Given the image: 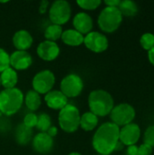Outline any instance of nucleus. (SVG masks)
<instances>
[{"label": "nucleus", "instance_id": "nucleus-29", "mask_svg": "<svg viewBox=\"0 0 154 155\" xmlns=\"http://www.w3.org/2000/svg\"><path fill=\"white\" fill-rule=\"evenodd\" d=\"M10 67V54L0 47V74Z\"/></svg>", "mask_w": 154, "mask_h": 155}, {"label": "nucleus", "instance_id": "nucleus-15", "mask_svg": "<svg viewBox=\"0 0 154 155\" xmlns=\"http://www.w3.org/2000/svg\"><path fill=\"white\" fill-rule=\"evenodd\" d=\"M74 29L78 31L83 35H86L93 31V20L86 12H79L73 18Z\"/></svg>", "mask_w": 154, "mask_h": 155}, {"label": "nucleus", "instance_id": "nucleus-8", "mask_svg": "<svg viewBox=\"0 0 154 155\" xmlns=\"http://www.w3.org/2000/svg\"><path fill=\"white\" fill-rule=\"evenodd\" d=\"M84 87V81L77 74H69L65 75L60 83V91L67 98H75L79 96Z\"/></svg>", "mask_w": 154, "mask_h": 155}, {"label": "nucleus", "instance_id": "nucleus-1", "mask_svg": "<svg viewBox=\"0 0 154 155\" xmlns=\"http://www.w3.org/2000/svg\"><path fill=\"white\" fill-rule=\"evenodd\" d=\"M119 132L120 128L112 122L102 124L93 136V150L100 155L112 154L119 143Z\"/></svg>", "mask_w": 154, "mask_h": 155}, {"label": "nucleus", "instance_id": "nucleus-23", "mask_svg": "<svg viewBox=\"0 0 154 155\" xmlns=\"http://www.w3.org/2000/svg\"><path fill=\"white\" fill-rule=\"evenodd\" d=\"M118 9L120 10L123 16L133 17L135 16L139 11L138 5L132 0H123L121 1Z\"/></svg>", "mask_w": 154, "mask_h": 155}, {"label": "nucleus", "instance_id": "nucleus-17", "mask_svg": "<svg viewBox=\"0 0 154 155\" xmlns=\"http://www.w3.org/2000/svg\"><path fill=\"white\" fill-rule=\"evenodd\" d=\"M44 102L50 109L60 111L68 104V98L60 90H52L44 95Z\"/></svg>", "mask_w": 154, "mask_h": 155}, {"label": "nucleus", "instance_id": "nucleus-35", "mask_svg": "<svg viewBox=\"0 0 154 155\" xmlns=\"http://www.w3.org/2000/svg\"><path fill=\"white\" fill-rule=\"evenodd\" d=\"M46 134H47L50 137H52V138L54 139V137H55V136L57 135V134H58V129H57L56 126L52 125V126L48 129V131L46 132Z\"/></svg>", "mask_w": 154, "mask_h": 155}, {"label": "nucleus", "instance_id": "nucleus-3", "mask_svg": "<svg viewBox=\"0 0 154 155\" xmlns=\"http://www.w3.org/2000/svg\"><path fill=\"white\" fill-rule=\"evenodd\" d=\"M24 94L17 88L3 89L0 92V113L5 116L15 114L23 106Z\"/></svg>", "mask_w": 154, "mask_h": 155}, {"label": "nucleus", "instance_id": "nucleus-21", "mask_svg": "<svg viewBox=\"0 0 154 155\" xmlns=\"http://www.w3.org/2000/svg\"><path fill=\"white\" fill-rule=\"evenodd\" d=\"M99 124V117H97L92 112H85L81 115L80 127L85 132L93 131Z\"/></svg>", "mask_w": 154, "mask_h": 155}, {"label": "nucleus", "instance_id": "nucleus-2", "mask_svg": "<svg viewBox=\"0 0 154 155\" xmlns=\"http://www.w3.org/2000/svg\"><path fill=\"white\" fill-rule=\"evenodd\" d=\"M88 106L90 112L97 117H105L113 109L114 100L109 92L103 89H96L89 94Z\"/></svg>", "mask_w": 154, "mask_h": 155}, {"label": "nucleus", "instance_id": "nucleus-28", "mask_svg": "<svg viewBox=\"0 0 154 155\" xmlns=\"http://www.w3.org/2000/svg\"><path fill=\"white\" fill-rule=\"evenodd\" d=\"M143 143L154 148V124L149 125L143 134Z\"/></svg>", "mask_w": 154, "mask_h": 155}, {"label": "nucleus", "instance_id": "nucleus-12", "mask_svg": "<svg viewBox=\"0 0 154 155\" xmlns=\"http://www.w3.org/2000/svg\"><path fill=\"white\" fill-rule=\"evenodd\" d=\"M36 54L40 59L46 62H52L59 56L60 47L55 42L44 40L38 45Z\"/></svg>", "mask_w": 154, "mask_h": 155}, {"label": "nucleus", "instance_id": "nucleus-31", "mask_svg": "<svg viewBox=\"0 0 154 155\" xmlns=\"http://www.w3.org/2000/svg\"><path fill=\"white\" fill-rule=\"evenodd\" d=\"M152 151L153 148L145 143H142L140 146H138V155H152Z\"/></svg>", "mask_w": 154, "mask_h": 155}, {"label": "nucleus", "instance_id": "nucleus-11", "mask_svg": "<svg viewBox=\"0 0 154 155\" xmlns=\"http://www.w3.org/2000/svg\"><path fill=\"white\" fill-rule=\"evenodd\" d=\"M142 136V130L139 124L134 122L120 128L119 141L124 146L136 145Z\"/></svg>", "mask_w": 154, "mask_h": 155}, {"label": "nucleus", "instance_id": "nucleus-27", "mask_svg": "<svg viewBox=\"0 0 154 155\" xmlns=\"http://www.w3.org/2000/svg\"><path fill=\"white\" fill-rule=\"evenodd\" d=\"M101 0H78L76 2L77 5L85 10V11H93L97 9L102 5Z\"/></svg>", "mask_w": 154, "mask_h": 155}, {"label": "nucleus", "instance_id": "nucleus-4", "mask_svg": "<svg viewBox=\"0 0 154 155\" xmlns=\"http://www.w3.org/2000/svg\"><path fill=\"white\" fill-rule=\"evenodd\" d=\"M123 15L118 7L105 6L99 14L97 24L99 28L107 34H112L118 30L123 22Z\"/></svg>", "mask_w": 154, "mask_h": 155}, {"label": "nucleus", "instance_id": "nucleus-9", "mask_svg": "<svg viewBox=\"0 0 154 155\" xmlns=\"http://www.w3.org/2000/svg\"><path fill=\"white\" fill-rule=\"evenodd\" d=\"M55 84V75L54 74L48 69L42 70L35 74L32 80L33 90L41 94H46L53 90V87Z\"/></svg>", "mask_w": 154, "mask_h": 155}, {"label": "nucleus", "instance_id": "nucleus-25", "mask_svg": "<svg viewBox=\"0 0 154 155\" xmlns=\"http://www.w3.org/2000/svg\"><path fill=\"white\" fill-rule=\"evenodd\" d=\"M52 126V119L46 113H41L37 115V124L35 128L39 133H46Z\"/></svg>", "mask_w": 154, "mask_h": 155}, {"label": "nucleus", "instance_id": "nucleus-6", "mask_svg": "<svg viewBox=\"0 0 154 155\" xmlns=\"http://www.w3.org/2000/svg\"><path fill=\"white\" fill-rule=\"evenodd\" d=\"M72 15V6L68 1L56 0L50 5L48 16L52 24L63 25L66 24Z\"/></svg>", "mask_w": 154, "mask_h": 155}, {"label": "nucleus", "instance_id": "nucleus-16", "mask_svg": "<svg viewBox=\"0 0 154 155\" xmlns=\"http://www.w3.org/2000/svg\"><path fill=\"white\" fill-rule=\"evenodd\" d=\"M12 43L16 50L27 51L33 45L34 38L30 32L25 29H20L14 34Z\"/></svg>", "mask_w": 154, "mask_h": 155}, {"label": "nucleus", "instance_id": "nucleus-19", "mask_svg": "<svg viewBox=\"0 0 154 155\" xmlns=\"http://www.w3.org/2000/svg\"><path fill=\"white\" fill-rule=\"evenodd\" d=\"M0 82L4 89L15 88L18 83V74L12 67H8L0 74Z\"/></svg>", "mask_w": 154, "mask_h": 155}, {"label": "nucleus", "instance_id": "nucleus-36", "mask_svg": "<svg viewBox=\"0 0 154 155\" xmlns=\"http://www.w3.org/2000/svg\"><path fill=\"white\" fill-rule=\"evenodd\" d=\"M148 60L151 63V64L154 66V47L150 51H148Z\"/></svg>", "mask_w": 154, "mask_h": 155}, {"label": "nucleus", "instance_id": "nucleus-34", "mask_svg": "<svg viewBox=\"0 0 154 155\" xmlns=\"http://www.w3.org/2000/svg\"><path fill=\"white\" fill-rule=\"evenodd\" d=\"M105 4L106 6H110V7H118L121 0H105L103 2Z\"/></svg>", "mask_w": 154, "mask_h": 155}, {"label": "nucleus", "instance_id": "nucleus-24", "mask_svg": "<svg viewBox=\"0 0 154 155\" xmlns=\"http://www.w3.org/2000/svg\"><path fill=\"white\" fill-rule=\"evenodd\" d=\"M63 27L58 25L51 24L44 29V37L45 40L55 42L59 39H61L62 34H63Z\"/></svg>", "mask_w": 154, "mask_h": 155}, {"label": "nucleus", "instance_id": "nucleus-37", "mask_svg": "<svg viewBox=\"0 0 154 155\" xmlns=\"http://www.w3.org/2000/svg\"><path fill=\"white\" fill-rule=\"evenodd\" d=\"M68 155H82L80 153H78V152H72V153H70Z\"/></svg>", "mask_w": 154, "mask_h": 155}, {"label": "nucleus", "instance_id": "nucleus-30", "mask_svg": "<svg viewBox=\"0 0 154 155\" xmlns=\"http://www.w3.org/2000/svg\"><path fill=\"white\" fill-rule=\"evenodd\" d=\"M36 124H37V115L34 113L30 112V113L26 114L25 116L24 117L23 124L25 126H26L27 128H30V129L35 128Z\"/></svg>", "mask_w": 154, "mask_h": 155}, {"label": "nucleus", "instance_id": "nucleus-14", "mask_svg": "<svg viewBox=\"0 0 154 155\" xmlns=\"http://www.w3.org/2000/svg\"><path fill=\"white\" fill-rule=\"evenodd\" d=\"M33 149L40 154L49 153L54 147V139L46 133H37L32 139Z\"/></svg>", "mask_w": 154, "mask_h": 155}, {"label": "nucleus", "instance_id": "nucleus-39", "mask_svg": "<svg viewBox=\"0 0 154 155\" xmlns=\"http://www.w3.org/2000/svg\"><path fill=\"white\" fill-rule=\"evenodd\" d=\"M97 155H100V154H97Z\"/></svg>", "mask_w": 154, "mask_h": 155}, {"label": "nucleus", "instance_id": "nucleus-22", "mask_svg": "<svg viewBox=\"0 0 154 155\" xmlns=\"http://www.w3.org/2000/svg\"><path fill=\"white\" fill-rule=\"evenodd\" d=\"M15 138L18 144L26 145L33 139V129L27 128L22 123V124H18L15 129Z\"/></svg>", "mask_w": 154, "mask_h": 155}, {"label": "nucleus", "instance_id": "nucleus-32", "mask_svg": "<svg viewBox=\"0 0 154 155\" xmlns=\"http://www.w3.org/2000/svg\"><path fill=\"white\" fill-rule=\"evenodd\" d=\"M49 7H50V3H49V1H47V0H43V1H41V3H40V5H39V13H40L41 15L45 14V13L47 12V10L49 9Z\"/></svg>", "mask_w": 154, "mask_h": 155}, {"label": "nucleus", "instance_id": "nucleus-20", "mask_svg": "<svg viewBox=\"0 0 154 155\" xmlns=\"http://www.w3.org/2000/svg\"><path fill=\"white\" fill-rule=\"evenodd\" d=\"M24 104L30 112L34 113L37 111L42 104L41 95L34 90H29L24 95Z\"/></svg>", "mask_w": 154, "mask_h": 155}, {"label": "nucleus", "instance_id": "nucleus-18", "mask_svg": "<svg viewBox=\"0 0 154 155\" xmlns=\"http://www.w3.org/2000/svg\"><path fill=\"white\" fill-rule=\"evenodd\" d=\"M84 35H83L74 28L64 30L61 36L62 42L64 45L72 47H76V46H80L81 45H84Z\"/></svg>", "mask_w": 154, "mask_h": 155}, {"label": "nucleus", "instance_id": "nucleus-7", "mask_svg": "<svg viewBox=\"0 0 154 155\" xmlns=\"http://www.w3.org/2000/svg\"><path fill=\"white\" fill-rule=\"evenodd\" d=\"M109 115L111 118V122L121 128L124 125L133 123L136 117V111L132 104L122 103L114 105Z\"/></svg>", "mask_w": 154, "mask_h": 155}, {"label": "nucleus", "instance_id": "nucleus-10", "mask_svg": "<svg viewBox=\"0 0 154 155\" xmlns=\"http://www.w3.org/2000/svg\"><path fill=\"white\" fill-rule=\"evenodd\" d=\"M84 45L93 53L100 54L108 49L109 40L104 34L98 31H92L84 35Z\"/></svg>", "mask_w": 154, "mask_h": 155}, {"label": "nucleus", "instance_id": "nucleus-5", "mask_svg": "<svg viewBox=\"0 0 154 155\" xmlns=\"http://www.w3.org/2000/svg\"><path fill=\"white\" fill-rule=\"evenodd\" d=\"M81 114L79 109L71 104H67L63 109L59 111L58 123L60 128L67 133H75L80 127Z\"/></svg>", "mask_w": 154, "mask_h": 155}, {"label": "nucleus", "instance_id": "nucleus-38", "mask_svg": "<svg viewBox=\"0 0 154 155\" xmlns=\"http://www.w3.org/2000/svg\"><path fill=\"white\" fill-rule=\"evenodd\" d=\"M0 85H1V82H0Z\"/></svg>", "mask_w": 154, "mask_h": 155}, {"label": "nucleus", "instance_id": "nucleus-33", "mask_svg": "<svg viewBox=\"0 0 154 155\" xmlns=\"http://www.w3.org/2000/svg\"><path fill=\"white\" fill-rule=\"evenodd\" d=\"M126 155H138V146L131 145L126 149Z\"/></svg>", "mask_w": 154, "mask_h": 155}, {"label": "nucleus", "instance_id": "nucleus-13", "mask_svg": "<svg viewBox=\"0 0 154 155\" xmlns=\"http://www.w3.org/2000/svg\"><path fill=\"white\" fill-rule=\"evenodd\" d=\"M33 64V57L27 51H15L10 54V67L14 70L24 71Z\"/></svg>", "mask_w": 154, "mask_h": 155}, {"label": "nucleus", "instance_id": "nucleus-26", "mask_svg": "<svg viewBox=\"0 0 154 155\" xmlns=\"http://www.w3.org/2000/svg\"><path fill=\"white\" fill-rule=\"evenodd\" d=\"M140 45L147 52L152 49L154 47V34L152 33L143 34L140 37Z\"/></svg>", "mask_w": 154, "mask_h": 155}]
</instances>
